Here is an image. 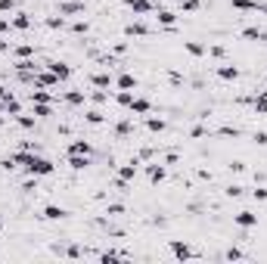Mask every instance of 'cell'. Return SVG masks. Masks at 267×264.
Here are the masks:
<instances>
[{
  "mask_svg": "<svg viewBox=\"0 0 267 264\" xmlns=\"http://www.w3.org/2000/svg\"><path fill=\"white\" fill-rule=\"evenodd\" d=\"M121 3L131 9L134 16H146V13H156L159 3H153V0H121Z\"/></svg>",
  "mask_w": 267,
  "mask_h": 264,
  "instance_id": "obj_1",
  "label": "cell"
},
{
  "mask_svg": "<svg viewBox=\"0 0 267 264\" xmlns=\"http://www.w3.org/2000/svg\"><path fill=\"white\" fill-rule=\"evenodd\" d=\"M137 171H140V156H134L131 162H124V165L118 168V180H124V183H131V180L137 177Z\"/></svg>",
  "mask_w": 267,
  "mask_h": 264,
  "instance_id": "obj_2",
  "label": "cell"
},
{
  "mask_svg": "<svg viewBox=\"0 0 267 264\" xmlns=\"http://www.w3.org/2000/svg\"><path fill=\"white\" fill-rule=\"evenodd\" d=\"M146 177H149V183L156 187V183H161V180L168 177V165H165V162H153V165H146Z\"/></svg>",
  "mask_w": 267,
  "mask_h": 264,
  "instance_id": "obj_3",
  "label": "cell"
},
{
  "mask_svg": "<svg viewBox=\"0 0 267 264\" xmlns=\"http://www.w3.org/2000/svg\"><path fill=\"white\" fill-rule=\"evenodd\" d=\"M59 84H62V81H59V78H56V75L50 72L47 65H44L41 72L34 75V87H59Z\"/></svg>",
  "mask_w": 267,
  "mask_h": 264,
  "instance_id": "obj_4",
  "label": "cell"
},
{
  "mask_svg": "<svg viewBox=\"0 0 267 264\" xmlns=\"http://www.w3.org/2000/svg\"><path fill=\"white\" fill-rule=\"evenodd\" d=\"M171 255L177 261H187V258H196V252H193V246L180 243V239H171Z\"/></svg>",
  "mask_w": 267,
  "mask_h": 264,
  "instance_id": "obj_5",
  "label": "cell"
},
{
  "mask_svg": "<svg viewBox=\"0 0 267 264\" xmlns=\"http://www.w3.org/2000/svg\"><path fill=\"white\" fill-rule=\"evenodd\" d=\"M214 75L220 78V81H239V68H236L233 62H220V65L214 68Z\"/></svg>",
  "mask_w": 267,
  "mask_h": 264,
  "instance_id": "obj_6",
  "label": "cell"
},
{
  "mask_svg": "<svg viewBox=\"0 0 267 264\" xmlns=\"http://www.w3.org/2000/svg\"><path fill=\"white\" fill-rule=\"evenodd\" d=\"M94 153V143L84 140V137H78V140L68 143V156H90Z\"/></svg>",
  "mask_w": 267,
  "mask_h": 264,
  "instance_id": "obj_7",
  "label": "cell"
},
{
  "mask_svg": "<svg viewBox=\"0 0 267 264\" xmlns=\"http://www.w3.org/2000/svg\"><path fill=\"white\" fill-rule=\"evenodd\" d=\"M233 224L242 227V230H252V227H258V214L255 211H239V214H233Z\"/></svg>",
  "mask_w": 267,
  "mask_h": 264,
  "instance_id": "obj_8",
  "label": "cell"
},
{
  "mask_svg": "<svg viewBox=\"0 0 267 264\" xmlns=\"http://www.w3.org/2000/svg\"><path fill=\"white\" fill-rule=\"evenodd\" d=\"M50 68V72L59 78V81H68V78H72V65H65V62H59V59H50V62H44Z\"/></svg>",
  "mask_w": 267,
  "mask_h": 264,
  "instance_id": "obj_9",
  "label": "cell"
},
{
  "mask_svg": "<svg viewBox=\"0 0 267 264\" xmlns=\"http://www.w3.org/2000/svg\"><path fill=\"white\" fill-rule=\"evenodd\" d=\"M124 34H127V38H146L149 25H146V22H140V19H134V22H127V25H124Z\"/></svg>",
  "mask_w": 267,
  "mask_h": 264,
  "instance_id": "obj_10",
  "label": "cell"
},
{
  "mask_svg": "<svg viewBox=\"0 0 267 264\" xmlns=\"http://www.w3.org/2000/svg\"><path fill=\"white\" fill-rule=\"evenodd\" d=\"M156 19H159V28H165V31L177 25V13H171V9H156Z\"/></svg>",
  "mask_w": 267,
  "mask_h": 264,
  "instance_id": "obj_11",
  "label": "cell"
},
{
  "mask_svg": "<svg viewBox=\"0 0 267 264\" xmlns=\"http://www.w3.org/2000/svg\"><path fill=\"white\" fill-rule=\"evenodd\" d=\"M127 109H131V115H149L153 103H149V100H143V97H134V100H131V106H127Z\"/></svg>",
  "mask_w": 267,
  "mask_h": 264,
  "instance_id": "obj_12",
  "label": "cell"
},
{
  "mask_svg": "<svg viewBox=\"0 0 267 264\" xmlns=\"http://www.w3.org/2000/svg\"><path fill=\"white\" fill-rule=\"evenodd\" d=\"M84 13V3L81 0H65V3H59V16H81Z\"/></svg>",
  "mask_w": 267,
  "mask_h": 264,
  "instance_id": "obj_13",
  "label": "cell"
},
{
  "mask_svg": "<svg viewBox=\"0 0 267 264\" xmlns=\"http://www.w3.org/2000/svg\"><path fill=\"white\" fill-rule=\"evenodd\" d=\"M47 221H62V217H68V211L62 209V205H44V211H41Z\"/></svg>",
  "mask_w": 267,
  "mask_h": 264,
  "instance_id": "obj_14",
  "label": "cell"
},
{
  "mask_svg": "<svg viewBox=\"0 0 267 264\" xmlns=\"http://www.w3.org/2000/svg\"><path fill=\"white\" fill-rule=\"evenodd\" d=\"M90 84H94L97 90H109L112 87V75L109 72H97V75H90Z\"/></svg>",
  "mask_w": 267,
  "mask_h": 264,
  "instance_id": "obj_15",
  "label": "cell"
},
{
  "mask_svg": "<svg viewBox=\"0 0 267 264\" xmlns=\"http://www.w3.org/2000/svg\"><path fill=\"white\" fill-rule=\"evenodd\" d=\"M62 100L68 103V106H84L87 103V90H68V94H62Z\"/></svg>",
  "mask_w": 267,
  "mask_h": 264,
  "instance_id": "obj_16",
  "label": "cell"
},
{
  "mask_svg": "<svg viewBox=\"0 0 267 264\" xmlns=\"http://www.w3.org/2000/svg\"><path fill=\"white\" fill-rule=\"evenodd\" d=\"M146 131H149V134H165V131H168V121L149 115V118H146Z\"/></svg>",
  "mask_w": 267,
  "mask_h": 264,
  "instance_id": "obj_17",
  "label": "cell"
},
{
  "mask_svg": "<svg viewBox=\"0 0 267 264\" xmlns=\"http://www.w3.org/2000/svg\"><path fill=\"white\" fill-rule=\"evenodd\" d=\"M9 25H13L16 31H28L31 28V16L28 13H16L13 19H9Z\"/></svg>",
  "mask_w": 267,
  "mask_h": 264,
  "instance_id": "obj_18",
  "label": "cell"
},
{
  "mask_svg": "<svg viewBox=\"0 0 267 264\" xmlns=\"http://www.w3.org/2000/svg\"><path fill=\"white\" fill-rule=\"evenodd\" d=\"M34 118H50L53 115V103H31Z\"/></svg>",
  "mask_w": 267,
  "mask_h": 264,
  "instance_id": "obj_19",
  "label": "cell"
},
{
  "mask_svg": "<svg viewBox=\"0 0 267 264\" xmlns=\"http://www.w3.org/2000/svg\"><path fill=\"white\" fill-rule=\"evenodd\" d=\"M242 41H267V31L249 25V28H242Z\"/></svg>",
  "mask_w": 267,
  "mask_h": 264,
  "instance_id": "obj_20",
  "label": "cell"
},
{
  "mask_svg": "<svg viewBox=\"0 0 267 264\" xmlns=\"http://www.w3.org/2000/svg\"><path fill=\"white\" fill-rule=\"evenodd\" d=\"M115 87H118V90H137V78L124 72V75L115 78Z\"/></svg>",
  "mask_w": 267,
  "mask_h": 264,
  "instance_id": "obj_21",
  "label": "cell"
},
{
  "mask_svg": "<svg viewBox=\"0 0 267 264\" xmlns=\"http://www.w3.org/2000/svg\"><path fill=\"white\" fill-rule=\"evenodd\" d=\"M28 97H31V103H53L56 100L53 94H47V87H31Z\"/></svg>",
  "mask_w": 267,
  "mask_h": 264,
  "instance_id": "obj_22",
  "label": "cell"
},
{
  "mask_svg": "<svg viewBox=\"0 0 267 264\" xmlns=\"http://www.w3.org/2000/svg\"><path fill=\"white\" fill-rule=\"evenodd\" d=\"M252 106H255V112H258V115H267V90H258V94H255Z\"/></svg>",
  "mask_w": 267,
  "mask_h": 264,
  "instance_id": "obj_23",
  "label": "cell"
},
{
  "mask_svg": "<svg viewBox=\"0 0 267 264\" xmlns=\"http://www.w3.org/2000/svg\"><path fill=\"white\" fill-rule=\"evenodd\" d=\"M233 6L242 9V13H258V9H261L258 0H233Z\"/></svg>",
  "mask_w": 267,
  "mask_h": 264,
  "instance_id": "obj_24",
  "label": "cell"
},
{
  "mask_svg": "<svg viewBox=\"0 0 267 264\" xmlns=\"http://www.w3.org/2000/svg\"><path fill=\"white\" fill-rule=\"evenodd\" d=\"M183 50H187L190 56H196V59H199V56H205L208 50L202 47V44H196V41H183Z\"/></svg>",
  "mask_w": 267,
  "mask_h": 264,
  "instance_id": "obj_25",
  "label": "cell"
},
{
  "mask_svg": "<svg viewBox=\"0 0 267 264\" xmlns=\"http://www.w3.org/2000/svg\"><path fill=\"white\" fill-rule=\"evenodd\" d=\"M100 261H127V252H115V249H106V252H103V255H100Z\"/></svg>",
  "mask_w": 267,
  "mask_h": 264,
  "instance_id": "obj_26",
  "label": "cell"
},
{
  "mask_svg": "<svg viewBox=\"0 0 267 264\" xmlns=\"http://www.w3.org/2000/svg\"><path fill=\"white\" fill-rule=\"evenodd\" d=\"M115 103H118V106H131V100H134V90H115V97H112Z\"/></svg>",
  "mask_w": 267,
  "mask_h": 264,
  "instance_id": "obj_27",
  "label": "cell"
},
{
  "mask_svg": "<svg viewBox=\"0 0 267 264\" xmlns=\"http://www.w3.org/2000/svg\"><path fill=\"white\" fill-rule=\"evenodd\" d=\"M174 3L180 6V13H196L202 6V0H174Z\"/></svg>",
  "mask_w": 267,
  "mask_h": 264,
  "instance_id": "obj_28",
  "label": "cell"
},
{
  "mask_svg": "<svg viewBox=\"0 0 267 264\" xmlns=\"http://www.w3.org/2000/svg\"><path fill=\"white\" fill-rule=\"evenodd\" d=\"M16 121H19V128H25V131H31L34 124H38V118H34V112H31V115H25V112H19V115H16Z\"/></svg>",
  "mask_w": 267,
  "mask_h": 264,
  "instance_id": "obj_29",
  "label": "cell"
},
{
  "mask_svg": "<svg viewBox=\"0 0 267 264\" xmlns=\"http://www.w3.org/2000/svg\"><path fill=\"white\" fill-rule=\"evenodd\" d=\"M68 165H72L75 171H84L90 165V156H68Z\"/></svg>",
  "mask_w": 267,
  "mask_h": 264,
  "instance_id": "obj_30",
  "label": "cell"
},
{
  "mask_svg": "<svg viewBox=\"0 0 267 264\" xmlns=\"http://www.w3.org/2000/svg\"><path fill=\"white\" fill-rule=\"evenodd\" d=\"M13 56H16V59H31V56H34V47H31V44H22V47H13Z\"/></svg>",
  "mask_w": 267,
  "mask_h": 264,
  "instance_id": "obj_31",
  "label": "cell"
},
{
  "mask_svg": "<svg viewBox=\"0 0 267 264\" xmlns=\"http://www.w3.org/2000/svg\"><path fill=\"white\" fill-rule=\"evenodd\" d=\"M84 121H87V124H94V128H100V124L106 121V118H103V112H100V109H87V115H84Z\"/></svg>",
  "mask_w": 267,
  "mask_h": 264,
  "instance_id": "obj_32",
  "label": "cell"
},
{
  "mask_svg": "<svg viewBox=\"0 0 267 264\" xmlns=\"http://www.w3.org/2000/svg\"><path fill=\"white\" fill-rule=\"evenodd\" d=\"M3 103H6V115H13V118H16V115H19V112H22V103H19L16 97H6Z\"/></svg>",
  "mask_w": 267,
  "mask_h": 264,
  "instance_id": "obj_33",
  "label": "cell"
},
{
  "mask_svg": "<svg viewBox=\"0 0 267 264\" xmlns=\"http://www.w3.org/2000/svg\"><path fill=\"white\" fill-rule=\"evenodd\" d=\"M87 100H90V103H97V106H103V103L109 100V90H90Z\"/></svg>",
  "mask_w": 267,
  "mask_h": 264,
  "instance_id": "obj_34",
  "label": "cell"
},
{
  "mask_svg": "<svg viewBox=\"0 0 267 264\" xmlns=\"http://www.w3.org/2000/svg\"><path fill=\"white\" fill-rule=\"evenodd\" d=\"M115 134H118V137H127V134H131V118H121L118 124H115Z\"/></svg>",
  "mask_w": 267,
  "mask_h": 264,
  "instance_id": "obj_35",
  "label": "cell"
},
{
  "mask_svg": "<svg viewBox=\"0 0 267 264\" xmlns=\"http://www.w3.org/2000/svg\"><path fill=\"white\" fill-rule=\"evenodd\" d=\"M227 196H230V199L246 196V187H239V183H230V187H227Z\"/></svg>",
  "mask_w": 267,
  "mask_h": 264,
  "instance_id": "obj_36",
  "label": "cell"
},
{
  "mask_svg": "<svg viewBox=\"0 0 267 264\" xmlns=\"http://www.w3.org/2000/svg\"><path fill=\"white\" fill-rule=\"evenodd\" d=\"M106 214H109V217H121V214H124V205H121V202L106 205Z\"/></svg>",
  "mask_w": 267,
  "mask_h": 264,
  "instance_id": "obj_37",
  "label": "cell"
},
{
  "mask_svg": "<svg viewBox=\"0 0 267 264\" xmlns=\"http://www.w3.org/2000/svg\"><path fill=\"white\" fill-rule=\"evenodd\" d=\"M0 168H3V171H13V168H19V165H16L13 156H3V158H0Z\"/></svg>",
  "mask_w": 267,
  "mask_h": 264,
  "instance_id": "obj_38",
  "label": "cell"
},
{
  "mask_svg": "<svg viewBox=\"0 0 267 264\" xmlns=\"http://www.w3.org/2000/svg\"><path fill=\"white\" fill-rule=\"evenodd\" d=\"M16 0H0V13H16Z\"/></svg>",
  "mask_w": 267,
  "mask_h": 264,
  "instance_id": "obj_39",
  "label": "cell"
},
{
  "mask_svg": "<svg viewBox=\"0 0 267 264\" xmlns=\"http://www.w3.org/2000/svg\"><path fill=\"white\" fill-rule=\"evenodd\" d=\"M208 53H212L214 59H224V56H227V50L220 47V44H212V47H208Z\"/></svg>",
  "mask_w": 267,
  "mask_h": 264,
  "instance_id": "obj_40",
  "label": "cell"
},
{
  "mask_svg": "<svg viewBox=\"0 0 267 264\" xmlns=\"http://www.w3.org/2000/svg\"><path fill=\"white\" fill-rule=\"evenodd\" d=\"M224 258H227V261H242L246 255H242L239 249H227V252H224Z\"/></svg>",
  "mask_w": 267,
  "mask_h": 264,
  "instance_id": "obj_41",
  "label": "cell"
},
{
  "mask_svg": "<svg viewBox=\"0 0 267 264\" xmlns=\"http://www.w3.org/2000/svg\"><path fill=\"white\" fill-rule=\"evenodd\" d=\"M47 28H53V31H56V28H65V19H62V16H59V19L50 16V19H47Z\"/></svg>",
  "mask_w": 267,
  "mask_h": 264,
  "instance_id": "obj_42",
  "label": "cell"
},
{
  "mask_svg": "<svg viewBox=\"0 0 267 264\" xmlns=\"http://www.w3.org/2000/svg\"><path fill=\"white\" fill-rule=\"evenodd\" d=\"M252 199H258V202H267V187H255V190H252Z\"/></svg>",
  "mask_w": 267,
  "mask_h": 264,
  "instance_id": "obj_43",
  "label": "cell"
},
{
  "mask_svg": "<svg viewBox=\"0 0 267 264\" xmlns=\"http://www.w3.org/2000/svg\"><path fill=\"white\" fill-rule=\"evenodd\" d=\"M22 190H25V193H34V190H38V177H31V174H28V180L22 183Z\"/></svg>",
  "mask_w": 267,
  "mask_h": 264,
  "instance_id": "obj_44",
  "label": "cell"
},
{
  "mask_svg": "<svg viewBox=\"0 0 267 264\" xmlns=\"http://www.w3.org/2000/svg\"><path fill=\"white\" fill-rule=\"evenodd\" d=\"M72 31H75V34H87V22H75Z\"/></svg>",
  "mask_w": 267,
  "mask_h": 264,
  "instance_id": "obj_45",
  "label": "cell"
},
{
  "mask_svg": "<svg viewBox=\"0 0 267 264\" xmlns=\"http://www.w3.org/2000/svg\"><path fill=\"white\" fill-rule=\"evenodd\" d=\"M205 134H208V128H193V131H190L193 140H199V137H205Z\"/></svg>",
  "mask_w": 267,
  "mask_h": 264,
  "instance_id": "obj_46",
  "label": "cell"
},
{
  "mask_svg": "<svg viewBox=\"0 0 267 264\" xmlns=\"http://www.w3.org/2000/svg\"><path fill=\"white\" fill-rule=\"evenodd\" d=\"M65 255H68V258H84V252H81L78 246H72V249H68V252H65Z\"/></svg>",
  "mask_w": 267,
  "mask_h": 264,
  "instance_id": "obj_47",
  "label": "cell"
},
{
  "mask_svg": "<svg viewBox=\"0 0 267 264\" xmlns=\"http://www.w3.org/2000/svg\"><path fill=\"white\" fill-rule=\"evenodd\" d=\"M3 53H9V41L3 38V34H0V56H3Z\"/></svg>",
  "mask_w": 267,
  "mask_h": 264,
  "instance_id": "obj_48",
  "label": "cell"
},
{
  "mask_svg": "<svg viewBox=\"0 0 267 264\" xmlns=\"http://www.w3.org/2000/svg\"><path fill=\"white\" fill-rule=\"evenodd\" d=\"M161 162H165V165H177V153H168L165 158H161Z\"/></svg>",
  "mask_w": 267,
  "mask_h": 264,
  "instance_id": "obj_49",
  "label": "cell"
},
{
  "mask_svg": "<svg viewBox=\"0 0 267 264\" xmlns=\"http://www.w3.org/2000/svg\"><path fill=\"white\" fill-rule=\"evenodd\" d=\"M6 97H13V90H9L6 84H0V100H6Z\"/></svg>",
  "mask_w": 267,
  "mask_h": 264,
  "instance_id": "obj_50",
  "label": "cell"
},
{
  "mask_svg": "<svg viewBox=\"0 0 267 264\" xmlns=\"http://www.w3.org/2000/svg\"><path fill=\"white\" fill-rule=\"evenodd\" d=\"M9 28H13V25H9V19H0V34H6Z\"/></svg>",
  "mask_w": 267,
  "mask_h": 264,
  "instance_id": "obj_51",
  "label": "cell"
},
{
  "mask_svg": "<svg viewBox=\"0 0 267 264\" xmlns=\"http://www.w3.org/2000/svg\"><path fill=\"white\" fill-rule=\"evenodd\" d=\"M255 140H258V146H267V134L261 131V134H255Z\"/></svg>",
  "mask_w": 267,
  "mask_h": 264,
  "instance_id": "obj_52",
  "label": "cell"
},
{
  "mask_svg": "<svg viewBox=\"0 0 267 264\" xmlns=\"http://www.w3.org/2000/svg\"><path fill=\"white\" fill-rule=\"evenodd\" d=\"M261 13H267V3H261Z\"/></svg>",
  "mask_w": 267,
  "mask_h": 264,
  "instance_id": "obj_53",
  "label": "cell"
},
{
  "mask_svg": "<svg viewBox=\"0 0 267 264\" xmlns=\"http://www.w3.org/2000/svg\"><path fill=\"white\" fill-rule=\"evenodd\" d=\"M0 230H3V217H0Z\"/></svg>",
  "mask_w": 267,
  "mask_h": 264,
  "instance_id": "obj_54",
  "label": "cell"
}]
</instances>
